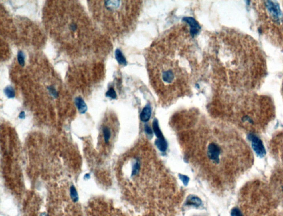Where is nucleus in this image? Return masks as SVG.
Listing matches in <instances>:
<instances>
[{
	"label": "nucleus",
	"mask_w": 283,
	"mask_h": 216,
	"mask_svg": "<svg viewBox=\"0 0 283 216\" xmlns=\"http://www.w3.org/2000/svg\"><path fill=\"white\" fill-rule=\"evenodd\" d=\"M106 96L107 97L110 98L111 99H115L117 98V94L114 88H111L106 93Z\"/></svg>",
	"instance_id": "4468645a"
},
{
	"label": "nucleus",
	"mask_w": 283,
	"mask_h": 216,
	"mask_svg": "<svg viewBox=\"0 0 283 216\" xmlns=\"http://www.w3.org/2000/svg\"><path fill=\"white\" fill-rule=\"evenodd\" d=\"M105 5L107 9H116L119 7L120 5V1H105Z\"/></svg>",
	"instance_id": "9d476101"
},
{
	"label": "nucleus",
	"mask_w": 283,
	"mask_h": 216,
	"mask_svg": "<svg viewBox=\"0 0 283 216\" xmlns=\"http://www.w3.org/2000/svg\"><path fill=\"white\" fill-rule=\"evenodd\" d=\"M5 94L9 99H12L15 97V90L12 87L9 85L5 88L4 89Z\"/></svg>",
	"instance_id": "9b49d317"
},
{
	"label": "nucleus",
	"mask_w": 283,
	"mask_h": 216,
	"mask_svg": "<svg viewBox=\"0 0 283 216\" xmlns=\"http://www.w3.org/2000/svg\"></svg>",
	"instance_id": "aec40b11"
},
{
	"label": "nucleus",
	"mask_w": 283,
	"mask_h": 216,
	"mask_svg": "<svg viewBox=\"0 0 283 216\" xmlns=\"http://www.w3.org/2000/svg\"><path fill=\"white\" fill-rule=\"evenodd\" d=\"M231 216H244L242 211L239 209L238 208L235 207L233 208L231 212Z\"/></svg>",
	"instance_id": "2eb2a0df"
},
{
	"label": "nucleus",
	"mask_w": 283,
	"mask_h": 216,
	"mask_svg": "<svg viewBox=\"0 0 283 216\" xmlns=\"http://www.w3.org/2000/svg\"><path fill=\"white\" fill-rule=\"evenodd\" d=\"M252 143V146L256 154L260 157H264L266 154L264 146L262 140L254 134L250 133L248 136Z\"/></svg>",
	"instance_id": "f257e3e1"
},
{
	"label": "nucleus",
	"mask_w": 283,
	"mask_h": 216,
	"mask_svg": "<svg viewBox=\"0 0 283 216\" xmlns=\"http://www.w3.org/2000/svg\"><path fill=\"white\" fill-rule=\"evenodd\" d=\"M75 105L80 113L85 114L88 110V107L84 99L80 97H78L75 99Z\"/></svg>",
	"instance_id": "39448f33"
},
{
	"label": "nucleus",
	"mask_w": 283,
	"mask_h": 216,
	"mask_svg": "<svg viewBox=\"0 0 283 216\" xmlns=\"http://www.w3.org/2000/svg\"><path fill=\"white\" fill-rule=\"evenodd\" d=\"M162 79L165 83L170 84L173 83L175 79V73L171 69H168L164 70L162 72Z\"/></svg>",
	"instance_id": "7ed1b4c3"
},
{
	"label": "nucleus",
	"mask_w": 283,
	"mask_h": 216,
	"mask_svg": "<svg viewBox=\"0 0 283 216\" xmlns=\"http://www.w3.org/2000/svg\"><path fill=\"white\" fill-rule=\"evenodd\" d=\"M151 115V108L149 104L147 105L142 111L140 114L141 120L143 122L146 123L150 120Z\"/></svg>",
	"instance_id": "20e7f679"
},
{
	"label": "nucleus",
	"mask_w": 283,
	"mask_h": 216,
	"mask_svg": "<svg viewBox=\"0 0 283 216\" xmlns=\"http://www.w3.org/2000/svg\"><path fill=\"white\" fill-rule=\"evenodd\" d=\"M18 62L20 65L23 67L25 64V56L22 51H19L17 54Z\"/></svg>",
	"instance_id": "f8f14e48"
},
{
	"label": "nucleus",
	"mask_w": 283,
	"mask_h": 216,
	"mask_svg": "<svg viewBox=\"0 0 283 216\" xmlns=\"http://www.w3.org/2000/svg\"><path fill=\"white\" fill-rule=\"evenodd\" d=\"M70 29L72 31H75L77 29V26L75 25V23H72L71 24Z\"/></svg>",
	"instance_id": "a211bd4d"
},
{
	"label": "nucleus",
	"mask_w": 283,
	"mask_h": 216,
	"mask_svg": "<svg viewBox=\"0 0 283 216\" xmlns=\"http://www.w3.org/2000/svg\"><path fill=\"white\" fill-rule=\"evenodd\" d=\"M48 90L50 94V95L54 97V98H57L58 97V93H57V91L56 90V89L53 87H49L48 88Z\"/></svg>",
	"instance_id": "dca6fc26"
},
{
	"label": "nucleus",
	"mask_w": 283,
	"mask_h": 216,
	"mask_svg": "<svg viewBox=\"0 0 283 216\" xmlns=\"http://www.w3.org/2000/svg\"><path fill=\"white\" fill-rule=\"evenodd\" d=\"M102 135L105 144H108L111 137V131L110 128L107 126H104L102 128Z\"/></svg>",
	"instance_id": "1a4fd4ad"
},
{
	"label": "nucleus",
	"mask_w": 283,
	"mask_h": 216,
	"mask_svg": "<svg viewBox=\"0 0 283 216\" xmlns=\"http://www.w3.org/2000/svg\"><path fill=\"white\" fill-rule=\"evenodd\" d=\"M183 21L186 22L190 26V33L192 37H194V36L196 35L201 29V26L193 17H185L183 18Z\"/></svg>",
	"instance_id": "f03ea898"
},
{
	"label": "nucleus",
	"mask_w": 283,
	"mask_h": 216,
	"mask_svg": "<svg viewBox=\"0 0 283 216\" xmlns=\"http://www.w3.org/2000/svg\"><path fill=\"white\" fill-rule=\"evenodd\" d=\"M70 195L72 199L74 202H76V201H78V199H79L78 194V192H77L76 190L75 189V187L74 186L71 187Z\"/></svg>",
	"instance_id": "ddd939ff"
},
{
	"label": "nucleus",
	"mask_w": 283,
	"mask_h": 216,
	"mask_svg": "<svg viewBox=\"0 0 283 216\" xmlns=\"http://www.w3.org/2000/svg\"><path fill=\"white\" fill-rule=\"evenodd\" d=\"M201 200L196 196H191L187 198L186 205L188 206H193L195 207H199L201 205Z\"/></svg>",
	"instance_id": "6e6552de"
},
{
	"label": "nucleus",
	"mask_w": 283,
	"mask_h": 216,
	"mask_svg": "<svg viewBox=\"0 0 283 216\" xmlns=\"http://www.w3.org/2000/svg\"><path fill=\"white\" fill-rule=\"evenodd\" d=\"M180 178L185 185H187L189 182V178L187 176L185 175H180Z\"/></svg>",
	"instance_id": "f3484780"
},
{
	"label": "nucleus",
	"mask_w": 283,
	"mask_h": 216,
	"mask_svg": "<svg viewBox=\"0 0 283 216\" xmlns=\"http://www.w3.org/2000/svg\"><path fill=\"white\" fill-rule=\"evenodd\" d=\"M115 58L116 61L118 64L122 65H126L127 62L126 61V59L125 58L124 56L123 53H122L120 49H117L115 52Z\"/></svg>",
	"instance_id": "0eeeda50"
},
{
	"label": "nucleus",
	"mask_w": 283,
	"mask_h": 216,
	"mask_svg": "<svg viewBox=\"0 0 283 216\" xmlns=\"http://www.w3.org/2000/svg\"><path fill=\"white\" fill-rule=\"evenodd\" d=\"M19 117L21 118V119H24V118H25V113L24 111H22L20 113L19 115Z\"/></svg>",
	"instance_id": "6ab92c4d"
},
{
	"label": "nucleus",
	"mask_w": 283,
	"mask_h": 216,
	"mask_svg": "<svg viewBox=\"0 0 283 216\" xmlns=\"http://www.w3.org/2000/svg\"><path fill=\"white\" fill-rule=\"evenodd\" d=\"M153 131L155 133V134L156 135V136L158 137V140L159 141H165V139L163 136V135L162 134L161 132V130L160 129V127H159V125H158V120L157 119H155L153 121Z\"/></svg>",
	"instance_id": "423d86ee"
}]
</instances>
